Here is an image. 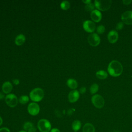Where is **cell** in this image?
<instances>
[{
	"mask_svg": "<svg viewBox=\"0 0 132 132\" xmlns=\"http://www.w3.org/2000/svg\"><path fill=\"white\" fill-rule=\"evenodd\" d=\"M123 66L118 61L114 60L111 61L108 64L107 71L108 73L113 77H118L123 72Z\"/></svg>",
	"mask_w": 132,
	"mask_h": 132,
	"instance_id": "1",
	"label": "cell"
},
{
	"mask_svg": "<svg viewBox=\"0 0 132 132\" xmlns=\"http://www.w3.org/2000/svg\"><path fill=\"white\" fill-rule=\"evenodd\" d=\"M44 91L40 88H34L29 93V98L35 103L41 101L44 97Z\"/></svg>",
	"mask_w": 132,
	"mask_h": 132,
	"instance_id": "2",
	"label": "cell"
},
{
	"mask_svg": "<svg viewBox=\"0 0 132 132\" xmlns=\"http://www.w3.org/2000/svg\"><path fill=\"white\" fill-rule=\"evenodd\" d=\"M37 128L40 132H50L52 129V125L48 120L41 119L37 123Z\"/></svg>",
	"mask_w": 132,
	"mask_h": 132,
	"instance_id": "3",
	"label": "cell"
},
{
	"mask_svg": "<svg viewBox=\"0 0 132 132\" xmlns=\"http://www.w3.org/2000/svg\"><path fill=\"white\" fill-rule=\"evenodd\" d=\"M112 1L111 0H95L94 1L95 7L99 10L106 11L110 8L111 6Z\"/></svg>",
	"mask_w": 132,
	"mask_h": 132,
	"instance_id": "4",
	"label": "cell"
},
{
	"mask_svg": "<svg viewBox=\"0 0 132 132\" xmlns=\"http://www.w3.org/2000/svg\"><path fill=\"white\" fill-rule=\"evenodd\" d=\"M18 99L17 96L13 93H10L7 94L5 98V101L6 104L10 107H15L18 103Z\"/></svg>",
	"mask_w": 132,
	"mask_h": 132,
	"instance_id": "5",
	"label": "cell"
},
{
	"mask_svg": "<svg viewBox=\"0 0 132 132\" xmlns=\"http://www.w3.org/2000/svg\"><path fill=\"white\" fill-rule=\"evenodd\" d=\"M91 102L93 105L97 108H102L105 104L104 98L100 94L93 95L91 97Z\"/></svg>",
	"mask_w": 132,
	"mask_h": 132,
	"instance_id": "6",
	"label": "cell"
},
{
	"mask_svg": "<svg viewBox=\"0 0 132 132\" xmlns=\"http://www.w3.org/2000/svg\"><path fill=\"white\" fill-rule=\"evenodd\" d=\"M40 108L39 105L35 102L29 103L27 106V111L29 114L35 116L39 113Z\"/></svg>",
	"mask_w": 132,
	"mask_h": 132,
	"instance_id": "7",
	"label": "cell"
},
{
	"mask_svg": "<svg viewBox=\"0 0 132 132\" xmlns=\"http://www.w3.org/2000/svg\"><path fill=\"white\" fill-rule=\"evenodd\" d=\"M88 42L92 46H97L101 42V39L97 34L93 32L88 37Z\"/></svg>",
	"mask_w": 132,
	"mask_h": 132,
	"instance_id": "8",
	"label": "cell"
},
{
	"mask_svg": "<svg viewBox=\"0 0 132 132\" xmlns=\"http://www.w3.org/2000/svg\"><path fill=\"white\" fill-rule=\"evenodd\" d=\"M84 29L88 32H93L95 29V23L91 20H86L82 24Z\"/></svg>",
	"mask_w": 132,
	"mask_h": 132,
	"instance_id": "9",
	"label": "cell"
},
{
	"mask_svg": "<svg viewBox=\"0 0 132 132\" xmlns=\"http://www.w3.org/2000/svg\"><path fill=\"white\" fill-rule=\"evenodd\" d=\"M122 22L127 25H132V11H126L121 15Z\"/></svg>",
	"mask_w": 132,
	"mask_h": 132,
	"instance_id": "10",
	"label": "cell"
},
{
	"mask_svg": "<svg viewBox=\"0 0 132 132\" xmlns=\"http://www.w3.org/2000/svg\"><path fill=\"white\" fill-rule=\"evenodd\" d=\"M68 97V100L70 103H75L79 98V92L77 90H73L69 92Z\"/></svg>",
	"mask_w": 132,
	"mask_h": 132,
	"instance_id": "11",
	"label": "cell"
},
{
	"mask_svg": "<svg viewBox=\"0 0 132 132\" xmlns=\"http://www.w3.org/2000/svg\"><path fill=\"white\" fill-rule=\"evenodd\" d=\"M118 37H119L118 33L115 30H110L107 35L108 40L111 43H116L118 39Z\"/></svg>",
	"mask_w": 132,
	"mask_h": 132,
	"instance_id": "12",
	"label": "cell"
},
{
	"mask_svg": "<svg viewBox=\"0 0 132 132\" xmlns=\"http://www.w3.org/2000/svg\"><path fill=\"white\" fill-rule=\"evenodd\" d=\"M90 17L94 22H98L101 20L102 15L100 10L97 9H94L91 12Z\"/></svg>",
	"mask_w": 132,
	"mask_h": 132,
	"instance_id": "13",
	"label": "cell"
},
{
	"mask_svg": "<svg viewBox=\"0 0 132 132\" xmlns=\"http://www.w3.org/2000/svg\"><path fill=\"white\" fill-rule=\"evenodd\" d=\"M13 88V86L12 84L9 81H5L2 86V91L4 94H10L11 91H12Z\"/></svg>",
	"mask_w": 132,
	"mask_h": 132,
	"instance_id": "14",
	"label": "cell"
},
{
	"mask_svg": "<svg viewBox=\"0 0 132 132\" xmlns=\"http://www.w3.org/2000/svg\"><path fill=\"white\" fill-rule=\"evenodd\" d=\"M23 128L24 130L27 132H36L37 130L34 124L30 121L25 122L23 125Z\"/></svg>",
	"mask_w": 132,
	"mask_h": 132,
	"instance_id": "15",
	"label": "cell"
},
{
	"mask_svg": "<svg viewBox=\"0 0 132 132\" xmlns=\"http://www.w3.org/2000/svg\"><path fill=\"white\" fill-rule=\"evenodd\" d=\"M26 40L25 36L23 34H19L16 36L14 42L15 44L18 46H21L24 43Z\"/></svg>",
	"mask_w": 132,
	"mask_h": 132,
	"instance_id": "16",
	"label": "cell"
},
{
	"mask_svg": "<svg viewBox=\"0 0 132 132\" xmlns=\"http://www.w3.org/2000/svg\"><path fill=\"white\" fill-rule=\"evenodd\" d=\"M67 85L69 88L71 89L75 90L78 86V83L77 81L73 78H69L67 81Z\"/></svg>",
	"mask_w": 132,
	"mask_h": 132,
	"instance_id": "17",
	"label": "cell"
},
{
	"mask_svg": "<svg viewBox=\"0 0 132 132\" xmlns=\"http://www.w3.org/2000/svg\"><path fill=\"white\" fill-rule=\"evenodd\" d=\"M82 132H95L94 126L90 123H87L82 127Z\"/></svg>",
	"mask_w": 132,
	"mask_h": 132,
	"instance_id": "18",
	"label": "cell"
},
{
	"mask_svg": "<svg viewBox=\"0 0 132 132\" xmlns=\"http://www.w3.org/2000/svg\"><path fill=\"white\" fill-rule=\"evenodd\" d=\"M81 126V123L80 121L78 120H76L73 121L72 124V128L74 130V131H78Z\"/></svg>",
	"mask_w": 132,
	"mask_h": 132,
	"instance_id": "19",
	"label": "cell"
},
{
	"mask_svg": "<svg viewBox=\"0 0 132 132\" xmlns=\"http://www.w3.org/2000/svg\"><path fill=\"white\" fill-rule=\"evenodd\" d=\"M96 76L99 79H105L107 77L108 74L105 71L101 70L96 72Z\"/></svg>",
	"mask_w": 132,
	"mask_h": 132,
	"instance_id": "20",
	"label": "cell"
},
{
	"mask_svg": "<svg viewBox=\"0 0 132 132\" xmlns=\"http://www.w3.org/2000/svg\"><path fill=\"white\" fill-rule=\"evenodd\" d=\"M29 100V97L26 95H23L21 96L19 98V102L20 104L25 105L27 104Z\"/></svg>",
	"mask_w": 132,
	"mask_h": 132,
	"instance_id": "21",
	"label": "cell"
},
{
	"mask_svg": "<svg viewBox=\"0 0 132 132\" xmlns=\"http://www.w3.org/2000/svg\"><path fill=\"white\" fill-rule=\"evenodd\" d=\"M60 6L61 9L63 10H67L70 8V3L67 1H63L60 3Z\"/></svg>",
	"mask_w": 132,
	"mask_h": 132,
	"instance_id": "22",
	"label": "cell"
},
{
	"mask_svg": "<svg viewBox=\"0 0 132 132\" xmlns=\"http://www.w3.org/2000/svg\"><path fill=\"white\" fill-rule=\"evenodd\" d=\"M98 85L97 84H93L90 87V92L91 94L96 93L98 90Z\"/></svg>",
	"mask_w": 132,
	"mask_h": 132,
	"instance_id": "23",
	"label": "cell"
},
{
	"mask_svg": "<svg viewBox=\"0 0 132 132\" xmlns=\"http://www.w3.org/2000/svg\"><path fill=\"white\" fill-rule=\"evenodd\" d=\"M94 4L92 3L86 4L85 7V9L87 11H92L94 10Z\"/></svg>",
	"mask_w": 132,
	"mask_h": 132,
	"instance_id": "24",
	"label": "cell"
},
{
	"mask_svg": "<svg viewBox=\"0 0 132 132\" xmlns=\"http://www.w3.org/2000/svg\"><path fill=\"white\" fill-rule=\"evenodd\" d=\"M105 31V27L103 25H98L96 28V31L99 34H103Z\"/></svg>",
	"mask_w": 132,
	"mask_h": 132,
	"instance_id": "25",
	"label": "cell"
},
{
	"mask_svg": "<svg viewBox=\"0 0 132 132\" xmlns=\"http://www.w3.org/2000/svg\"><path fill=\"white\" fill-rule=\"evenodd\" d=\"M124 26V23L123 22H118L116 26V29L118 30H121Z\"/></svg>",
	"mask_w": 132,
	"mask_h": 132,
	"instance_id": "26",
	"label": "cell"
},
{
	"mask_svg": "<svg viewBox=\"0 0 132 132\" xmlns=\"http://www.w3.org/2000/svg\"><path fill=\"white\" fill-rule=\"evenodd\" d=\"M0 132H10V130L6 127H3L0 128Z\"/></svg>",
	"mask_w": 132,
	"mask_h": 132,
	"instance_id": "27",
	"label": "cell"
},
{
	"mask_svg": "<svg viewBox=\"0 0 132 132\" xmlns=\"http://www.w3.org/2000/svg\"><path fill=\"white\" fill-rule=\"evenodd\" d=\"M86 88L85 87H82L79 89V92L81 94H84L86 92Z\"/></svg>",
	"mask_w": 132,
	"mask_h": 132,
	"instance_id": "28",
	"label": "cell"
},
{
	"mask_svg": "<svg viewBox=\"0 0 132 132\" xmlns=\"http://www.w3.org/2000/svg\"><path fill=\"white\" fill-rule=\"evenodd\" d=\"M132 2V1L131 0H123L122 1V3L124 4V5H129Z\"/></svg>",
	"mask_w": 132,
	"mask_h": 132,
	"instance_id": "29",
	"label": "cell"
},
{
	"mask_svg": "<svg viewBox=\"0 0 132 132\" xmlns=\"http://www.w3.org/2000/svg\"><path fill=\"white\" fill-rule=\"evenodd\" d=\"M12 82L15 85H18L20 84V81L18 79H14L12 80Z\"/></svg>",
	"mask_w": 132,
	"mask_h": 132,
	"instance_id": "30",
	"label": "cell"
},
{
	"mask_svg": "<svg viewBox=\"0 0 132 132\" xmlns=\"http://www.w3.org/2000/svg\"><path fill=\"white\" fill-rule=\"evenodd\" d=\"M50 132H60V131L57 128H53L51 129Z\"/></svg>",
	"mask_w": 132,
	"mask_h": 132,
	"instance_id": "31",
	"label": "cell"
},
{
	"mask_svg": "<svg viewBox=\"0 0 132 132\" xmlns=\"http://www.w3.org/2000/svg\"><path fill=\"white\" fill-rule=\"evenodd\" d=\"M5 96H5L4 93H2V92H0V100L5 99Z\"/></svg>",
	"mask_w": 132,
	"mask_h": 132,
	"instance_id": "32",
	"label": "cell"
},
{
	"mask_svg": "<svg viewBox=\"0 0 132 132\" xmlns=\"http://www.w3.org/2000/svg\"><path fill=\"white\" fill-rule=\"evenodd\" d=\"M82 2L84 3H85L86 5L91 3V0H82Z\"/></svg>",
	"mask_w": 132,
	"mask_h": 132,
	"instance_id": "33",
	"label": "cell"
},
{
	"mask_svg": "<svg viewBox=\"0 0 132 132\" xmlns=\"http://www.w3.org/2000/svg\"><path fill=\"white\" fill-rule=\"evenodd\" d=\"M73 110H75L74 109H69L68 111V114L70 115L72 113H73Z\"/></svg>",
	"mask_w": 132,
	"mask_h": 132,
	"instance_id": "34",
	"label": "cell"
},
{
	"mask_svg": "<svg viewBox=\"0 0 132 132\" xmlns=\"http://www.w3.org/2000/svg\"><path fill=\"white\" fill-rule=\"evenodd\" d=\"M3 123V119H2V117L0 116V126H1V125H2Z\"/></svg>",
	"mask_w": 132,
	"mask_h": 132,
	"instance_id": "35",
	"label": "cell"
},
{
	"mask_svg": "<svg viewBox=\"0 0 132 132\" xmlns=\"http://www.w3.org/2000/svg\"><path fill=\"white\" fill-rule=\"evenodd\" d=\"M18 132H27V131H25V130H21L19 131Z\"/></svg>",
	"mask_w": 132,
	"mask_h": 132,
	"instance_id": "36",
	"label": "cell"
},
{
	"mask_svg": "<svg viewBox=\"0 0 132 132\" xmlns=\"http://www.w3.org/2000/svg\"><path fill=\"white\" fill-rule=\"evenodd\" d=\"M113 132H119V131H113Z\"/></svg>",
	"mask_w": 132,
	"mask_h": 132,
	"instance_id": "37",
	"label": "cell"
},
{
	"mask_svg": "<svg viewBox=\"0 0 132 132\" xmlns=\"http://www.w3.org/2000/svg\"><path fill=\"white\" fill-rule=\"evenodd\" d=\"M74 132H77V131H74Z\"/></svg>",
	"mask_w": 132,
	"mask_h": 132,
	"instance_id": "38",
	"label": "cell"
}]
</instances>
